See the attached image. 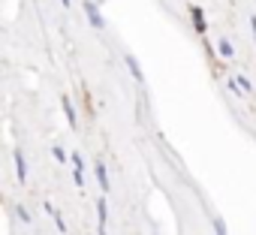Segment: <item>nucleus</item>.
<instances>
[{
    "instance_id": "nucleus-1",
    "label": "nucleus",
    "mask_w": 256,
    "mask_h": 235,
    "mask_svg": "<svg viewBox=\"0 0 256 235\" xmlns=\"http://www.w3.org/2000/svg\"><path fill=\"white\" fill-rule=\"evenodd\" d=\"M84 12H88V22H90V24H94L96 30H102V28H106V22H102L100 10H96V6L90 4V0H84Z\"/></svg>"
},
{
    "instance_id": "nucleus-2",
    "label": "nucleus",
    "mask_w": 256,
    "mask_h": 235,
    "mask_svg": "<svg viewBox=\"0 0 256 235\" xmlns=\"http://www.w3.org/2000/svg\"><path fill=\"white\" fill-rule=\"evenodd\" d=\"M124 64H126V70H130V76H133V78H136L139 84L145 82V76H142V66H139V60H136L133 54H126V58H124Z\"/></svg>"
},
{
    "instance_id": "nucleus-3",
    "label": "nucleus",
    "mask_w": 256,
    "mask_h": 235,
    "mask_svg": "<svg viewBox=\"0 0 256 235\" xmlns=\"http://www.w3.org/2000/svg\"><path fill=\"white\" fill-rule=\"evenodd\" d=\"M60 106H64V114H66V124H70V127H76V124H78V118H76V108H72L70 96H60Z\"/></svg>"
},
{
    "instance_id": "nucleus-4",
    "label": "nucleus",
    "mask_w": 256,
    "mask_h": 235,
    "mask_svg": "<svg viewBox=\"0 0 256 235\" xmlns=\"http://www.w3.org/2000/svg\"><path fill=\"white\" fill-rule=\"evenodd\" d=\"M16 172H18V181L24 184V181H28V160H24L22 151H16Z\"/></svg>"
},
{
    "instance_id": "nucleus-5",
    "label": "nucleus",
    "mask_w": 256,
    "mask_h": 235,
    "mask_svg": "<svg viewBox=\"0 0 256 235\" xmlns=\"http://www.w3.org/2000/svg\"><path fill=\"white\" fill-rule=\"evenodd\" d=\"M96 214H100V235H108L106 232V220H108V208H106V199L96 202Z\"/></svg>"
},
{
    "instance_id": "nucleus-6",
    "label": "nucleus",
    "mask_w": 256,
    "mask_h": 235,
    "mask_svg": "<svg viewBox=\"0 0 256 235\" xmlns=\"http://www.w3.org/2000/svg\"><path fill=\"white\" fill-rule=\"evenodd\" d=\"M96 181H100L102 193H108V187H112V184H108V172H106V166H102L100 160H96Z\"/></svg>"
},
{
    "instance_id": "nucleus-7",
    "label": "nucleus",
    "mask_w": 256,
    "mask_h": 235,
    "mask_svg": "<svg viewBox=\"0 0 256 235\" xmlns=\"http://www.w3.org/2000/svg\"><path fill=\"white\" fill-rule=\"evenodd\" d=\"M190 16H193L196 30H199V34H205V18H202V10H199V6H193V10H190Z\"/></svg>"
},
{
    "instance_id": "nucleus-8",
    "label": "nucleus",
    "mask_w": 256,
    "mask_h": 235,
    "mask_svg": "<svg viewBox=\"0 0 256 235\" xmlns=\"http://www.w3.org/2000/svg\"><path fill=\"white\" fill-rule=\"evenodd\" d=\"M217 48H220V54H223V58H232V46H229L226 40H220V42H217Z\"/></svg>"
},
{
    "instance_id": "nucleus-9",
    "label": "nucleus",
    "mask_w": 256,
    "mask_h": 235,
    "mask_svg": "<svg viewBox=\"0 0 256 235\" xmlns=\"http://www.w3.org/2000/svg\"><path fill=\"white\" fill-rule=\"evenodd\" d=\"M214 232H217V235H229V232H226V223H223V217H214Z\"/></svg>"
},
{
    "instance_id": "nucleus-10",
    "label": "nucleus",
    "mask_w": 256,
    "mask_h": 235,
    "mask_svg": "<svg viewBox=\"0 0 256 235\" xmlns=\"http://www.w3.org/2000/svg\"><path fill=\"white\" fill-rule=\"evenodd\" d=\"M52 154H54V157H58V160H60V163H64V160H66V151H64V148H60V145H54V148H52Z\"/></svg>"
},
{
    "instance_id": "nucleus-11",
    "label": "nucleus",
    "mask_w": 256,
    "mask_h": 235,
    "mask_svg": "<svg viewBox=\"0 0 256 235\" xmlns=\"http://www.w3.org/2000/svg\"><path fill=\"white\" fill-rule=\"evenodd\" d=\"M238 88H241V90H244V94H247V90H253V88H250V82H247V78H244V76H241V78H238Z\"/></svg>"
},
{
    "instance_id": "nucleus-12",
    "label": "nucleus",
    "mask_w": 256,
    "mask_h": 235,
    "mask_svg": "<svg viewBox=\"0 0 256 235\" xmlns=\"http://www.w3.org/2000/svg\"><path fill=\"white\" fill-rule=\"evenodd\" d=\"M16 217H18V220H24V223H30V214H28L24 208H18V211H16Z\"/></svg>"
},
{
    "instance_id": "nucleus-13",
    "label": "nucleus",
    "mask_w": 256,
    "mask_h": 235,
    "mask_svg": "<svg viewBox=\"0 0 256 235\" xmlns=\"http://www.w3.org/2000/svg\"><path fill=\"white\" fill-rule=\"evenodd\" d=\"M72 166H76V172H82V166H84V163H82V157H78V154H72Z\"/></svg>"
},
{
    "instance_id": "nucleus-14",
    "label": "nucleus",
    "mask_w": 256,
    "mask_h": 235,
    "mask_svg": "<svg viewBox=\"0 0 256 235\" xmlns=\"http://www.w3.org/2000/svg\"><path fill=\"white\" fill-rule=\"evenodd\" d=\"M250 28H253V36H256V18H253V22H250Z\"/></svg>"
},
{
    "instance_id": "nucleus-15",
    "label": "nucleus",
    "mask_w": 256,
    "mask_h": 235,
    "mask_svg": "<svg viewBox=\"0 0 256 235\" xmlns=\"http://www.w3.org/2000/svg\"><path fill=\"white\" fill-rule=\"evenodd\" d=\"M60 4H64V6H70V0H60Z\"/></svg>"
}]
</instances>
